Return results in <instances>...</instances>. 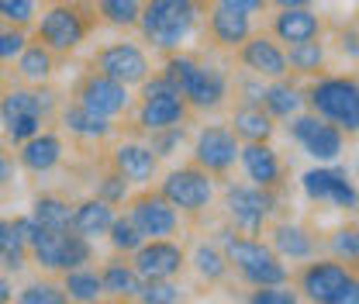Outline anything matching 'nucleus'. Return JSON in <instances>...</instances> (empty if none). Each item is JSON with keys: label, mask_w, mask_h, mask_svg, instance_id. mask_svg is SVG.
I'll return each instance as SVG.
<instances>
[{"label": "nucleus", "mask_w": 359, "mask_h": 304, "mask_svg": "<svg viewBox=\"0 0 359 304\" xmlns=\"http://www.w3.org/2000/svg\"><path fill=\"white\" fill-rule=\"evenodd\" d=\"M222 7H228V11H238V14H259L263 7H266V0H218Z\"/></svg>", "instance_id": "nucleus-49"}, {"label": "nucleus", "mask_w": 359, "mask_h": 304, "mask_svg": "<svg viewBox=\"0 0 359 304\" xmlns=\"http://www.w3.org/2000/svg\"><path fill=\"white\" fill-rule=\"evenodd\" d=\"M132 256L135 273L142 280H173L183 270V249L170 239H145Z\"/></svg>", "instance_id": "nucleus-11"}, {"label": "nucleus", "mask_w": 359, "mask_h": 304, "mask_svg": "<svg viewBox=\"0 0 359 304\" xmlns=\"http://www.w3.org/2000/svg\"><path fill=\"white\" fill-rule=\"evenodd\" d=\"M180 145H183V125H170V128L152 131V142H149V149L156 156H173Z\"/></svg>", "instance_id": "nucleus-42"}, {"label": "nucleus", "mask_w": 359, "mask_h": 304, "mask_svg": "<svg viewBox=\"0 0 359 304\" xmlns=\"http://www.w3.org/2000/svg\"><path fill=\"white\" fill-rule=\"evenodd\" d=\"M273 35L276 42L297 45V42H311L321 35V18L314 14L311 7H283L273 21Z\"/></svg>", "instance_id": "nucleus-20"}, {"label": "nucleus", "mask_w": 359, "mask_h": 304, "mask_svg": "<svg viewBox=\"0 0 359 304\" xmlns=\"http://www.w3.org/2000/svg\"><path fill=\"white\" fill-rule=\"evenodd\" d=\"M87 35V21L76 7L69 4H55L48 7L39 21V39L48 52H73Z\"/></svg>", "instance_id": "nucleus-8"}, {"label": "nucleus", "mask_w": 359, "mask_h": 304, "mask_svg": "<svg viewBox=\"0 0 359 304\" xmlns=\"http://www.w3.org/2000/svg\"><path fill=\"white\" fill-rule=\"evenodd\" d=\"M97 197H100V201H107V204H121V201L128 197V180L114 170L111 176H104V180H100Z\"/></svg>", "instance_id": "nucleus-43"}, {"label": "nucleus", "mask_w": 359, "mask_h": 304, "mask_svg": "<svg viewBox=\"0 0 359 304\" xmlns=\"http://www.w3.org/2000/svg\"><path fill=\"white\" fill-rule=\"evenodd\" d=\"M156 166H159V156L142 142H125L114 149V170L128 183H149L156 176Z\"/></svg>", "instance_id": "nucleus-23"}, {"label": "nucleus", "mask_w": 359, "mask_h": 304, "mask_svg": "<svg viewBox=\"0 0 359 304\" xmlns=\"http://www.w3.org/2000/svg\"><path fill=\"white\" fill-rule=\"evenodd\" d=\"M107 239H111V246H114L118 253H135V249L145 242V235L132 225V218H114L111 228H107Z\"/></svg>", "instance_id": "nucleus-38"}, {"label": "nucleus", "mask_w": 359, "mask_h": 304, "mask_svg": "<svg viewBox=\"0 0 359 304\" xmlns=\"http://www.w3.org/2000/svg\"><path fill=\"white\" fill-rule=\"evenodd\" d=\"M197 4H208V0H197Z\"/></svg>", "instance_id": "nucleus-56"}, {"label": "nucleus", "mask_w": 359, "mask_h": 304, "mask_svg": "<svg viewBox=\"0 0 359 304\" xmlns=\"http://www.w3.org/2000/svg\"><path fill=\"white\" fill-rule=\"evenodd\" d=\"M55 107V93H35V90H7L0 97V125L11 142H25L35 131H42L45 114Z\"/></svg>", "instance_id": "nucleus-4"}, {"label": "nucleus", "mask_w": 359, "mask_h": 304, "mask_svg": "<svg viewBox=\"0 0 359 304\" xmlns=\"http://www.w3.org/2000/svg\"><path fill=\"white\" fill-rule=\"evenodd\" d=\"M290 135L294 142L318 163H335L346 149V135L335 128L332 121L318 118V114H294L290 121Z\"/></svg>", "instance_id": "nucleus-7"}, {"label": "nucleus", "mask_w": 359, "mask_h": 304, "mask_svg": "<svg viewBox=\"0 0 359 304\" xmlns=\"http://www.w3.org/2000/svg\"><path fill=\"white\" fill-rule=\"evenodd\" d=\"M332 249H335V256H339V260L356 263L359 260V232L356 228H342V232H335Z\"/></svg>", "instance_id": "nucleus-44"}, {"label": "nucleus", "mask_w": 359, "mask_h": 304, "mask_svg": "<svg viewBox=\"0 0 359 304\" xmlns=\"http://www.w3.org/2000/svg\"><path fill=\"white\" fill-rule=\"evenodd\" d=\"M0 18L14 28H25L35 18V0H0Z\"/></svg>", "instance_id": "nucleus-41"}, {"label": "nucleus", "mask_w": 359, "mask_h": 304, "mask_svg": "<svg viewBox=\"0 0 359 304\" xmlns=\"http://www.w3.org/2000/svg\"><path fill=\"white\" fill-rule=\"evenodd\" d=\"M187 118V100L180 93H166V97H142L138 107V125L145 131H159L170 125H183Z\"/></svg>", "instance_id": "nucleus-22"}, {"label": "nucleus", "mask_w": 359, "mask_h": 304, "mask_svg": "<svg viewBox=\"0 0 359 304\" xmlns=\"http://www.w3.org/2000/svg\"><path fill=\"white\" fill-rule=\"evenodd\" d=\"M25 256H28V242L18 235L14 221L0 218V266L7 273H18L25 266Z\"/></svg>", "instance_id": "nucleus-33"}, {"label": "nucleus", "mask_w": 359, "mask_h": 304, "mask_svg": "<svg viewBox=\"0 0 359 304\" xmlns=\"http://www.w3.org/2000/svg\"><path fill=\"white\" fill-rule=\"evenodd\" d=\"M235 138H242V142H266L269 135H273V118H269L266 111H263V104H245V107H238L235 111Z\"/></svg>", "instance_id": "nucleus-28"}, {"label": "nucleus", "mask_w": 359, "mask_h": 304, "mask_svg": "<svg viewBox=\"0 0 359 304\" xmlns=\"http://www.w3.org/2000/svg\"><path fill=\"white\" fill-rule=\"evenodd\" d=\"M180 97L190 104V107H197V111H215V107H222V100L228 97V77H224L222 70H215V66H194V73L187 77V84L180 90Z\"/></svg>", "instance_id": "nucleus-16"}, {"label": "nucleus", "mask_w": 359, "mask_h": 304, "mask_svg": "<svg viewBox=\"0 0 359 304\" xmlns=\"http://www.w3.org/2000/svg\"><path fill=\"white\" fill-rule=\"evenodd\" d=\"M276 256L283 260H311L314 256V239L301 228V225H290V221H280L273 228V246H269Z\"/></svg>", "instance_id": "nucleus-26"}, {"label": "nucleus", "mask_w": 359, "mask_h": 304, "mask_svg": "<svg viewBox=\"0 0 359 304\" xmlns=\"http://www.w3.org/2000/svg\"><path fill=\"white\" fill-rule=\"evenodd\" d=\"M76 104H83L87 111L100 114V118H118V114L128 111L132 97H128V87H125V84H118V80H111V77H104V73H93V77L83 80Z\"/></svg>", "instance_id": "nucleus-14"}, {"label": "nucleus", "mask_w": 359, "mask_h": 304, "mask_svg": "<svg viewBox=\"0 0 359 304\" xmlns=\"http://www.w3.org/2000/svg\"><path fill=\"white\" fill-rule=\"evenodd\" d=\"M128 218H132V225L145 239H170L180 225L177 208L163 194L159 197H138L132 204V211H128Z\"/></svg>", "instance_id": "nucleus-15"}, {"label": "nucleus", "mask_w": 359, "mask_h": 304, "mask_svg": "<svg viewBox=\"0 0 359 304\" xmlns=\"http://www.w3.org/2000/svg\"><path fill=\"white\" fill-rule=\"evenodd\" d=\"M21 304H66V291L55 284H32L18 294Z\"/></svg>", "instance_id": "nucleus-40"}, {"label": "nucleus", "mask_w": 359, "mask_h": 304, "mask_svg": "<svg viewBox=\"0 0 359 304\" xmlns=\"http://www.w3.org/2000/svg\"><path fill=\"white\" fill-rule=\"evenodd\" d=\"M11 294H14V291H11V280H7V277L0 273V304L11 301Z\"/></svg>", "instance_id": "nucleus-53"}, {"label": "nucleus", "mask_w": 359, "mask_h": 304, "mask_svg": "<svg viewBox=\"0 0 359 304\" xmlns=\"http://www.w3.org/2000/svg\"><path fill=\"white\" fill-rule=\"evenodd\" d=\"M114 218H118L114 215V204H107V201H100V197H90V201L73 208L69 228L80 232L83 239H100V235H107V228H111Z\"/></svg>", "instance_id": "nucleus-25"}, {"label": "nucleus", "mask_w": 359, "mask_h": 304, "mask_svg": "<svg viewBox=\"0 0 359 304\" xmlns=\"http://www.w3.org/2000/svg\"><path fill=\"white\" fill-rule=\"evenodd\" d=\"M42 270H73L90 260V239L73 228H42V235L28 246Z\"/></svg>", "instance_id": "nucleus-5"}, {"label": "nucleus", "mask_w": 359, "mask_h": 304, "mask_svg": "<svg viewBox=\"0 0 359 304\" xmlns=\"http://www.w3.org/2000/svg\"><path fill=\"white\" fill-rule=\"evenodd\" d=\"M100 14L114 28H132V25H138L142 0H100Z\"/></svg>", "instance_id": "nucleus-37"}, {"label": "nucleus", "mask_w": 359, "mask_h": 304, "mask_svg": "<svg viewBox=\"0 0 359 304\" xmlns=\"http://www.w3.org/2000/svg\"><path fill=\"white\" fill-rule=\"evenodd\" d=\"M342 48H346V52H349V55H353V59H356V32H349V35H346V39H342Z\"/></svg>", "instance_id": "nucleus-54"}, {"label": "nucleus", "mask_w": 359, "mask_h": 304, "mask_svg": "<svg viewBox=\"0 0 359 304\" xmlns=\"http://www.w3.org/2000/svg\"><path fill=\"white\" fill-rule=\"evenodd\" d=\"M194 159L208 173H228L238 163V138H235V131L224 128V125L201 128L197 142H194Z\"/></svg>", "instance_id": "nucleus-10"}, {"label": "nucleus", "mask_w": 359, "mask_h": 304, "mask_svg": "<svg viewBox=\"0 0 359 304\" xmlns=\"http://www.w3.org/2000/svg\"><path fill=\"white\" fill-rule=\"evenodd\" d=\"M263 77H259V84H249V80H245V84H242V93H245V104H259V100H263Z\"/></svg>", "instance_id": "nucleus-51"}, {"label": "nucleus", "mask_w": 359, "mask_h": 304, "mask_svg": "<svg viewBox=\"0 0 359 304\" xmlns=\"http://www.w3.org/2000/svg\"><path fill=\"white\" fill-rule=\"evenodd\" d=\"M25 45H28V39H25V32H21V28L0 32V62H4V59H14Z\"/></svg>", "instance_id": "nucleus-46"}, {"label": "nucleus", "mask_w": 359, "mask_h": 304, "mask_svg": "<svg viewBox=\"0 0 359 304\" xmlns=\"http://www.w3.org/2000/svg\"><path fill=\"white\" fill-rule=\"evenodd\" d=\"M224 208H228V218L235 221L238 232L256 235L263 228V221L273 215V194L256 183H231L224 190Z\"/></svg>", "instance_id": "nucleus-6"}, {"label": "nucleus", "mask_w": 359, "mask_h": 304, "mask_svg": "<svg viewBox=\"0 0 359 304\" xmlns=\"http://www.w3.org/2000/svg\"><path fill=\"white\" fill-rule=\"evenodd\" d=\"M249 301L252 304H297V294L287 291L283 284H269V287H256L249 294Z\"/></svg>", "instance_id": "nucleus-45"}, {"label": "nucleus", "mask_w": 359, "mask_h": 304, "mask_svg": "<svg viewBox=\"0 0 359 304\" xmlns=\"http://www.w3.org/2000/svg\"><path fill=\"white\" fill-rule=\"evenodd\" d=\"M18 73H21L28 84L48 80V77H52V52H48L42 42L25 45V48L18 52Z\"/></svg>", "instance_id": "nucleus-31"}, {"label": "nucleus", "mask_w": 359, "mask_h": 304, "mask_svg": "<svg viewBox=\"0 0 359 304\" xmlns=\"http://www.w3.org/2000/svg\"><path fill=\"white\" fill-rule=\"evenodd\" d=\"M62 125L69 128V135L87 138V142H97V138H107V135H111V118L93 114L83 104H69V107L62 111Z\"/></svg>", "instance_id": "nucleus-27"}, {"label": "nucleus", "mask_w": 359, "mask_h": 304, "mask_svg": "<svg viewBox=\"0 0 359 304\" xmlns=\"http://www.w3.org/2000/svg\"><path fill=\"white\" fill-rule=\"evenodd\" d=\"M242 48V62L245 70H252L256 77H266V80H283L290 70H287V52L280 48V42H273L266 35H249L245 42L238 45Z\"/></svg>", "instance_id": "nucleus-17"}, {"label": "nucleus", "mask_w": 359, "mask_h": 304, "mask_svg": "<svg viewBox=\"0 0 359 304\" xmlns=\"http://www.w3.org/2000/svg\"><path fill=\"white\" fill-rule=\"evenodd\" d=\"M263 111H266L269 118H294V114H301V107H304V93L297 87H290V84H283V80H276L273 87L263 90Z\"/></svg>", "instance_id": "nucleus-30"}, {"label": "nucleus", "mask_w": 359, "mask_h": 304, "mask_svg": "<svg viewBox=\"0 0 359 304\" xmlns=\"http://www.w3.org/2000/svg\"><path fill=\"white\" fill-rule=\"evenodd\" d=\"M163 197L180 208V211H204L215 197V183L211 173L201 170V166H190V170H173V173L163 180Z\"/></svg>", "instance_id": "nucleus-9"}, {"label": "nucleus", "mask_w": 359, "mask_h": 304, "mask_svg": "<svg viewBox=\"0 0 359 304\" xmlns=\"http://www.w3.org/2000/svg\"><path fill=\"white\" fill-rule=\"evenodd\" d=\"M238 163H242L245 176L256 187H266V190H273L280 183V176H283L280 156L269 149L266 142H245V145H238Z\"/></svg>", "instance_id": "nucleus-19"}, {"label": "nucleus", "mask_w": 359, "mask_h": 304, "mask_svg": "<svg viewBox=\"0 0 359 304\" xmlns=\"http://www.w3.org/2000/svg\"><path fill=\"white\" fill-rule=\"evenodd\" d=\"M21 166L32 170V173H48L62 163V138L52 135V131H35L32 138L21 142V152H18Z\"/></svg>", "instance_id": "nucleus-21"}, {"label": "nucleus", "mask_w": 359, "mask_h": 304, "mask_svg": "<svg viewBox=\"0 0 359 304\" xmlns=\"http://www.w3.org/2000/svg\"><path fill=\"white\" fill-rule=\"evenodd\" d=\"M62 291H66V298H73V301H97L100 294H104V287H100V273H93L87 266H73V270H66V284H62Z\"/></svg>", "instance_id": "nucleus-32"}, {"label": "nucleus", "mask_w": 359, "mask_h": 304, "mask_svg": "<svg viewBox=\"0 0 359 304\" xmlns=\"http://www.w3.org/2000/svg\"><path fill=\"white\" fill-rule=\"evenodd\" d=\"M273 4H276L280 11H283V7H311V0H273Z\"/></svg>", "instance_id": "nucleus-55"}, {"label": "nucleus", "mask_w": 359, "mask_h": 304, "mask_svg": "<svg viewBox=\"0 0 359 304\" xmlns=\"http://www.w3.org/2000/svg\"><path fill=\"white\" fill-rule=\"evenodd\" d=\"M0 84H4V80H0Z\"/></svg>", "instance_id": "nucleus-57"}, {"label": "nucleus", "mask_w": 359, "mask_h": 304, "mask_svg": "<svg viewBox=\"0 0 359 304\" xmlns=\"http://www.w3.org/2000/svg\"><path fill=\"white\" fill-rule=\"evenodd\" d=\"M197 18H201L197 0H149L142 4L138 25H142V35L156 48L173 52L190 39V32L197 28Z\"/></svg>", "instance_id": "nucleus-1"}, {"label": "nucleus", "mask_w": 359, "mask_h": 304, "mask_svg": "<svg viewBox=\"0 0 359 304\" xmlns=\"http://www.w3.org/2000/svg\"><path fill=\"white\" fill-rule=\"evenodd\" d=\"M222 242L228 266H235L245 284H252V287L287 284V266L280 263V256L269 249L266 242L249 239V235H235V232H222Z\"/></svg>", "instance_id": "nucleus-2"}, {"label": "nucleus", "mask_w": 359, "mask_h": 304, "mask_svg": "<svg viewBox=\"0 0 359 304\" xmlns=\"http://www.w3.org/2000/svg\"><path fill=\"white\" fill-rule=\"evenodd\" d=\"M11 176H14V159H11V152L0 149V187H4Z\"/></svg>", "instance_id": "nucleus-52"}, {"label": "nucleus", "mask_w": 359, "mask_h": 304, "mask_svg": "<svg viewBox=\"0 0 359 304\" xmlns=\"http://www.w3.org/2000/svg\"><path fill=\"white\" fill-rule=\"evenodd\" d=\"M353 280V273L346 270V263H311L304 273H301V291L318 304H332V298Z\"/></svg>", "instance_id": "nucleus-18"}, {"label": "nucleus", "mask_w": 359, "mask_h": 304, "mask_svg": "<svg viewBox=\"0 0 359 304\" xmlns=\"http://www.w3.org/2000/svg\"><path fill=\"white\" fill-rule=\"evenodd\" d=\"M32 218H35L42 228H69V221H73V208H69L62 197L45 194V197H39V201H35Z\"/></svg>", "instance_id": "nucleus-34"}, {"label": "nucleus", "mask_w": 359, "mask_h": 304, "mask_svg": "<svg viewBox=\"0 0 359 304\" xmlns=\"http://www.w3.org/2000/svg\"><path fill=\"white\" fill-rule=\"evenodd\" d=\"M14 228H18V235H21L28 246H32V242L42 235V225H39V221H35L32 215H28V218H14Z\"/></svg>", "instance_id": "nucleus-48"}, {"label": "nucleus", "mask_w": 359, "mask_h": 304, "mask_svg": "<svg viewBox=\"0 0 359 304\" xmlns=\"http://www.w3.org/2000/svg\"><path fill=\"white\" fill-rule=\"evenodd\" d=\"M166 93H180V90L173 87L163 73H159V77H152V80H149V77L142 80V97H166Z\"/></svg>", "instance_id": "nucleus-47"}, {"label": "nucleus", "mask_w": 359, "mask_h": 304, "mask_svg": "<svg viewBox=\"0 0 359 304\" xmlns=\"http://www.w3.org/2000/svg\"><path fill=\"white\" fill-rule=\"evenodd\" d=\"M211 39L224 48H238V45L245 42L249 35H252V18L249 14H238V11H228V7H215L211 11Z\"/></svg>", "instance_id": "nucleus-24"}, {"label": "nucleus", "mask_w": 359, "mask_h": 304, "mask_svg": "<svg viewBox=\"0 0 359 304\" xmlns=\"http://www.w3.org/2000/svg\"><path fill=\"white\" fill-rule=\"evenodd\" d=\"M100 287H104V294H111V298H118V301H125V298H135L138 294V287H142V277L135 273L132 263H107L104 266V273H100Z\"/></svg>", "instance_id": "nucleus-29"}, {"label": "nucleus", "mask_w": 359, "mask_h": 304, "mask_svg": "<svg viewBox=\"0 0 359 304\" xmlns=\"http://www.w3.org/2000/svg\"><path fill=\"white\" fill-rule=\"evenodd\" d=\"M97 73H104L125 87H135L149 77V55L132 42H114L97 55Z\"/></svg>", "instance_id": "nucleus-13"}, {"label": "nucleus", "mask_w": 359, "mask_h": 304, "mask_svg": "<svg viewBox=\"0 0 359 304\" xmlns=\"http://www.w3.org/2000/svg\"><path fill=\"white\" fill-rule=\"evenodd\" d=\"M304 100H311L314 114L332 121L342 135L359 131V87L353 77H325L308 90Z\"/></svg>", "instance_id": "nucleus-3"}, {"label": "nucleus", "mask_w": 359, "mask_h": 304, "mask_svg": "<svg viewBox=\"0 0 359 304\" xmlns=\"http://www.w3.org/2000/svg\"><path fill=\"white\" fill-rule=\"evenodd\" d=\"M194 266H197V273H201L204 280H222L224 273H228L224 253L218 246H208V242H201V246L194 249Z\"/></svg>", "instance_id": "nucleus-36"}, {"label": "nucleus", "mask_w": 359, "mask_h": 304, "mask_svg": "<svg viewBox=\"0 0 359 304\" xmlns=\"http://www.w3.org/2000/svg\"><path fill=\"white\" fill-rule=\"evenodd\" d=\"M301 187L311 201H328L342 211H353L356 208V187L346 170H335V166H314L301 176Z\"/></svg>", "instance_id": "nucleus-12"}, {"label": "nucleus", "mask_w": 359, "mask_h": 304, "mask_svg": "<svg viewBox=\"0 0 359 304\" xmlns=\"http://www.w3.org/2000/svg\"><path fill=\"white\" fill-rule=\"evenodd\" d=\"M325 62V48L318 39L311 42H297L287 48V70H297V73H318Z\"/></svg>", "instance_id": "nucleus-35"}, {"label": "nucleus", "mask_w": 359, "mask_h": 304, "mask_svg": "<svg viewBox=\"0 0 359 304\" xmlns=\"http://www.w3.org/2000/svg\"><path fill=\"white\" fill-rule=\"evenodd\" d=\"M135 298L145 301V304H177L180 301V287L177 284H170V280H142V287H138Z\"/></svg>", "instance_id": "nucleus-39"}, {"label": "nucleus", "mask_w": 359, "mask_h": 304, "mask_svg": "<svg viewBox=\"0 0 359 304\" xmlns=\"http://www.w3.org/2000/svg\"><path fill=\"white\" fill-rule=\"evenodd\" d=\"M356 301H359V284H356V277H353V280L332 298V304H356Z\"/></svg>", "instance_id": "nucleus-50"}]
</instances>
